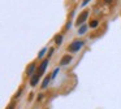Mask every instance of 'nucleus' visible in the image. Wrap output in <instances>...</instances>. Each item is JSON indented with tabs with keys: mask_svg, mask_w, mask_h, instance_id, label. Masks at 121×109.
Segmentation results:
<instances>
[{
	"mask_svg": "<svg viewBox=\"0 0 121 109\" xmlns=\"http://www.w3.org/2000/svg\"><path fill=\"white\" fill-rule=\"evenodd\" d=\"M46 51H47V48H46V47H44V48H43L42 51L39 52V53H38V59H42V57H43V54L46 53Z\"/></svg>",
	"mask_w": 121,
	"mask_h": 109,
	"instance_id": "nucleus-12",
	"label": "nucleus"
},
{
	"mask_svg": "<svg viewBox=\"0 0 121 109\" xmlns=\"http://www.w3.org/2000/svg\"><path fill=\"white\" fill-rule=\"evenodd\" d=\"M83 42L82 40H74V42H72L70 44H69V47H68V52H70V53H74V52H78L79 49L83 47Z\"/></svg>",
	"mask_w": 121,
	"mask_h": 109,
	"instance_id": "nucleus-1",
	"label": "nucleus"
},
{
	"mask_svg": "<svg viewBox=\"0 0 121 109\" xmlns=\"http://www.w3.org/2000/svg\"><path fill=\"white\" fill-rule=\"evenodd\" d=\"M112 1H113V0H104V3H107V4H111Z\"/></svg>",
	"mask_w": 121,
	"mask_h": 109,
	"instance_id": "nucleus-19",
	"label": "nucleus"
},
{
	"mask_svg": "<svg viewBox=\"0 0 121 109\" xmlns=\"http://www.w3.org/2000/svg\"><path fill=\"white\" fill-rule=\"evenodd\" d=\"M37 99H38V101H42V100H43V95H42V93H39Z\"/></svg>",
	"mask_w": 121,
	"mask_h": 109,
	"instance_id": "nucleus-15",
	"label": "nucleus"
},
{
	"mask_svg": "<svg viewBox=\"0 0 121 109\" xmlns=\"http://www.w3.org/2000/svg\"><path fill=\"white\" fill-rule=\"evenodd\" d=\"M70 27H72V23H70V22H68V23H66V26H65V30H69Z\"/></svg>",
	"mask_w": 121,
	"mask_h": 109,
	"instance_id": "nucleus-14",
	"label": "nucleus"
},
{
	"mask_svg": "<svg viewBox=\"0 0 121 109\" xmlns=\"http://www.w3.org/2000/svg\"><path fill=\"white\" fill-rule=\"evenodd\" d=\"M51 80H52V77H51L50 74L46 75L44 79H43V82H42V86H40V88H42V90H46V88L48 87V84L51 83Z\"/></svg>",
	"mask_w": 121,
	"mask_h": 109,
	"instance_id": "nucleus-6",
	"label": "nucleus"
},
{
	"mask_svg": "<svg viewBox=\"0 0 121 109\" xmlns=\"http://www.w3.org/2000/svg\"><path fill=\"white\" fill-rule=\"evenodd\" d=\"M21 92H22V88H20V90H18V92H17V93H16V96H14V99L20 97V95H21Z\"/></svg>",
	"mask_w": 121,
	"mask_h": 109,
	"instance_id": "nucleus-13",
	"label": "nucleus"
},
{
	"mask_svg": "<svg viewBox=\"0 0 121 109\" xmlns=\"http://www.w3.org/2000/svg\"><path fill=\"white\" fill-rule=\"evenodd\" d=\"M33 97H34V95H33V93H30V95H29V101H31Z\"/></svg>",
	"mask_w": 121,
	"mask_h": 109,
	"instance_id": "nucleus-18",
	"label": "nucleus"
},
{
	"mask_svg": "<svg viewBox=\"0 0 121 109\" xmlns=\"http://www.w3.org/2000/svg\"><path fill=\"white\" fill-rule=\"evenodd\" d=\"M35 69H37V65H35V62H31V64H30L29 66H27V69H26V74H27V77H33V75H34Z\"/></svg>",
	"mask_w": 121,
	"mask_h": 109,
	"instance_id": "nucleus-5",
	"label": "nucleus"
},
{
	"mask_svg": "<svg viewBox=\"0 0 121 109\" xmlns=\"http://www.w3.org/2000/svg\"><path fill=\"white\" fill-rule=\"evenodd\" d=\"M98 25H99V22H98V20H92L91 22H90V27H91V29H95V27H98Z\"/></svg>",
	"mask_w": 121,
	"mask_h": 109,
	"instance_id": "nucleus-10",
	"label": "nucleus"
},
{
	"mask_svg": "<svg viewBox=\"0 0 121 109\" xmlns=\"http://www.w3.org/2000/svg\"><path fill=\"white\" fill-rule=\"evenodd\" d=\"M89 1H90V0H83V1H82V7H85V5H86Z\"/></svg>",
	"mask_w": 121,
	"mask_h": 109,
	"instance_id": "nucleus-16",
	"label": "nucleus"
},
{
	"mask_svg": "<svg viewBox=\"0 0 121 109\" xmlns=\"http://www.w3.org/2000/svg\"><path fill=\"white\" fill-rule=\"evenodd\" d=\"M59 71H60V67H56L55 70H53V73H52V75H51V77H52V79H55L56 77H57V74H59Z\"/></svg>",
	"mask_w": 121,
	"mask_h": 109,
	"instance_id": "nucleus-11",
	"label": "nucleus"
},
{
	"mask_svg": "<svg viewBox=\"0 0 121 109\" xmlns=\"http://www.w3.org/2000/svg\"><path fill=\"white\" fill-rule=\"evenodd\" d=\"M87 29H89V26H87V25H82L81 27L78 29V35H83V34L87 31Z\"/></svg>",
	"mask_w": 121,
	"mask_h": 109,
	"instance_id": "nucleus-8",
	"label": "nucleus"
},
{
	"mask_svg": "<svg viewBox=\"0 0 121 109\" xmlns=\"http://www.w3.org/2000/svg\"><path fill=\"white\" fill-rule=\"evenodd\" d=\"M48 61H50V59H46V60H43L42 62H40V65L38 67V73H39L40 75H43L44 74V71H46V69H47V66H48Z\"/></svg>",
	"mask_w": 121,
	"mask_h": 109,
	"instance_id": "nucleus-3",
	"label": "nucleus"
},
{
	"mask_svg": "<svg viewBox=\"0 0 121 109\" xmlns=\"http://www.w3.org/2000/svg\"><path fill=\"white\" fill-rule=\"evenodd\" d=\"M72 59H73V57H72L70 54H65V56H63V59L60 60V66H64V65H68L69 62L72 61Z\"/></svg>",
	"mask_w": 121,
	"mask_h": 109,
	"instance_id": "nucleus-7",
	"label": "nucleus"
},
{
	"mask_svg": "<svg viewBox=\"0 0 121 109\" xmlns=\"http://www.w3.org/2000/svg\"><path fill=\"white\" fill-rule=\"evenodd\" d=\"M87 17H89V10H85V12H82L81 13V14H79L78 16V18H77V25H82V23H83L85 22V21H86L87 20Z\"/></svg>",
	"mask_w": 121,
	"mask_h": 109,
	"instance_id": "nucleus-2",
	"label": "nucleus"
},
{
	"mask_svg": "<svg viewBox=\"0 0 121 109\" xmlns=\"http://www.w3.org/2000/svg\"><path fill=\"white\" fill-rule=\"evenodd\" d=\"M39 79H40V74L39 73H35V74L30 78V86H31V87H35V86L38 84V82H39Z\"/></svg>",
	"mask_w": 121,
	"mask_h": 109,
	"instance_id": "nucleus-4",
	"label": "nucleus"
},
{
	"mask_svg": "<svg viewBox=\"0 0 121 109\" xmlns=\"http://www.w3.org/2000/svg\"><path fill=\"white\" fill-rule=\"evenodd\" d=\"M52 53H53V48H51V49H50V53H48V59H50V56H51Z\"/></svg>",
	"mask_w": 121,
	"mask_h": 109,
	"instance_id": "nucleus-17",
	"label": "nucleus"
},
{
	"mask_svg": "<svg viewBox=\"0 0 121 109\" xmlns=\"http://www.w3.org/2000/svg\"><path fill=\"white\" fill-rule=\"evenodd\" d=\"M55 43L57 44V46H60V44L63 43V35H60V34H57V35L55 36Z\"/></svg>",
	"mask_w": 121,
	"mask_h": 109,
	"instance_id": "nucleus-9",
	"label": "nucleus"
}]
</instances>
